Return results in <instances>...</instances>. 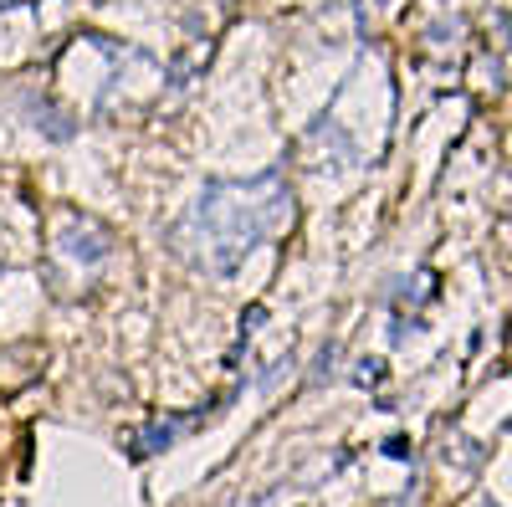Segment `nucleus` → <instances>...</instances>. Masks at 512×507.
Instances as JSON below:
<instances>
[{"label": "nucleus", "instance_id": "nucleus-1", "mask_svg": "<svg viewBox=\"0 0 512 507\" xmlns=\"http://www.w3.org/2000/svg\"><path fill=\"white\" fill-rule=\"evenodd\" d=\"M292 221V195L277 169L251 180H210L190 216L175 231V246L185 251V262L210 272V277H231L256 246H267L277 231Z\"/></svg>", "mask_w": 512, "mask_h": 507}, {"label": "nucleus", "instance_id": "nucleus-2", "mask_svg": "<svg viewBox=\"0 0 512 507\" xmlns=\"http://www.w3.org/2000/svg\"><path fill=\"white\" fill-rule=\"evenodd\" d=\"M57 246H62V257H67V262H88V267H93V262H103V257H108L113 236H108L103 226H93V221H72V226L62 231V241H57Z\"/></svg>", "mask_w": 512, "mask_h": 507}]
</instances>
